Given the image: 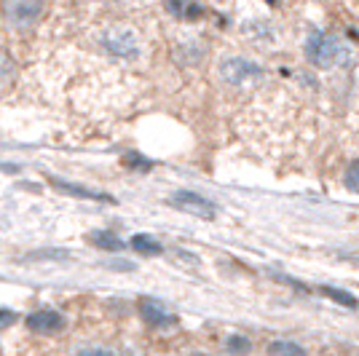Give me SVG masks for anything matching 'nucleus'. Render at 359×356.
<instances>
[{
    "mask_svg": "<svg viewBox=\"0 0 359 356\" xmlns=\"http://www.w3.org/2000/svg\"><path fill=\"white\" fill-rule=\"evenodd\" d=\"M322 292H325L327 297H335V300H338L341 306H357V297L348 295V292H344V289H335V287H325Z\"/></svg>",
    "mask_w": 359,
    "mask_h": 356,
    "instance_id": "ddd939ff",
    "label": "nucleus"
},
{
    "mask_svg": "<svg viewBox=\"0 0 359 356\" xmlns=\"http://www.w3.org/2000/svg\"><path fill=\"white\" fill-rule=\"evenodd\" d=\"M0 356H3V351H0Z\"/></svg>",
    "mask_w": 359,
    "mask_h": 356,
    "instance_id": "a211bd4d",
    "label": "nucleus"
},
{
    "mask_svg": "<svg viewBox=\"0 0 359 356\" xmlns=\"http://www.w3.org/2000/svg\"><path fill=\"white\" fill-rule=\"evenodd\" d=\"M132 247H135L137 252H142V254H158V252H161V244H158L156 238L145 236V233H140V236L132 238Z\"/></svg>",
    "mask_w": 359,
    "mask_h": 356,
    "instance_id": "9d476101",
    "label": "nucleus"
},
{
    "mask_svg": "<svg viewBox=\"0 0 359 356\" xmlns=\"http://www.w3.org/2000/svg\"><path fill=\"white\" fill-rule=\"evenodd\" d=\"M102 46H105L113 57L135 60L137 54H140V35L132 27H126V25H113L102 35Z\"/></svg>",
    "mask_w": 359,
    "mask_h": 356,
    "instance_id": "f03ea898",
    "label": "nucleus"
},
{
    "mask_svg": "<svg viewBox=\"0 0 359 356\" xmlns=\"http://www.w3.org/2000/svg\"><path fill=\"white\" fill-rule=\"evenodd\" d=\"M271 351L279 356H306V351L300 348L298 343H287V341H276L271 345Z\"/></svg>",
    "mask_w": 359,
    "mask_h": 356,
    "instance_id": "9b49d317",
    "label": "nucleus"
},
{
    "mask_svg": "<svg viewBox=\"0 0 359 356\" xmlns=\"http://www.w3.org/2000/svg\"><path fill=\"white\" fill-rule=\"evenodd\" d=\"M346 188H348L351 193L359 196V158L351 161V166L346 169Z\"/></svg>",
    "mask_w": 359,
    "mask_h": 356,
    "instance_id": "f8f14e48",
    "label": "nucleus"
},
{
    "mask_svg": "<svg viewBox=\"0 0 359 356\" xmlns=\"http://www.w3.org/2000/svg\"><path fill=\"white\" fill-rule=\"evenodd\" d=\"M14 322H16V313L0 311V327H8V324H14Z\"/></svg>",
    "mask_w": 359,
    "mask_h": 356,
    "instance_id": "f3484780",
    "label": "nucleus"
},
{
    "mask_svg": "<svg viewBox=\"0 0 359 356\" xmlns=\"http://www.w3.org/2000/svg\"><path fill=\"white\" fill-rule=\"evenodd\" d=\"M51 185H54V188H60L62 193L78 196V198H97V201H110V196L94 193V191H89V188H81V185H73V182H65V179L51 177Z\"/></svg>",
    "mask_w": 359,
    "mask_h": 356,
    "instance_id": "6e6552de",
    "label": "nucleus"
},
{
    "mask_svg": "<svg viewBox=\"0 0 359 356\" xmlns=\"http://www.w3.org/2000/svg\"><path fill=\"white\" fill-rule=\"evenodd\" d=\"M303 51H306V60L311 62L314 67H322V70H330V67H341L351 60V46L346 43L344 38L338 35H330V32L316 30L306 38L303 43Z\"/></svg>",
    "mask_w": 359,
    "mask_h": 356,
    "instance_id": "f257e3e1",
    "label": "nucleus"
},
{
    "mask_svg": "<svg viewBox=\"0 0 359 356\" xmlns=\"http://www.w3.org/2000/svg\"><path fill=\"white\" fill-rule=\"evenodd\" d=\"M220 78H223L228 86H236V89H244V86H255L260 78H263V70L250 60H241V57H231L220 64Z\"/></svg>",
    "mask_w": 359,
    "mask_h": 356,
    "instance_id": "7ed1b4c3",
    "label": "nucleus"
},
{
    "mask_svg": "<svg viewBox=\"0 0 359 356\" xmlns=\"http://www.w3.org/2000/svg\"><path fill=\"white\" fill-rule=\"evenodd\" d=\"M225 348H228V351H233V354H247L252 345H250L247 338H241V335H231L228 343H225Z\"/></svg>",
    "mask_w": 359,
    "mask_h": 356,
    "instance_id": "4468645a",
    "label": "nucleus"
},
{
    "mask_svg": "<svg viewBox=\"0 0 359 356\" xmlns=\"http://www.w3.org/2000/svg\"><path fill=\"white\" fill-rule=\"evenodd\" d=\"M140 313H142V319L153 327L177 324V316H172V313L166 311L161 303H156V300H142V303H140Z\"/></svg>",
    "mask_w": 359,
    "mask_h": 356,
    "instance_id": "423d86ee",
    "label": "nucleus"
},
{
    "mask_svg": "<svg viewBox=\"0 0 359 356\" xmlns=\"http://www.w3.org/2000/svg\"><path fill=\"white\" fill-rule=\"evenodd\" d=\"M3 11L8 16V22L14 27H27L32 22H38V16L43 14L41 3H27V0H16V3H6Z\"/></svg>",
    "mask_w": 359,
    "mask_h": 356,
    "instance_id": "39448f33",
    "label": "nucleus"
},
{
    "mask_svg": "<svg viewBox=\"0 0 359 356\" xmlns=\"http://www.w3.org/2000/svg\"><path fill=\"white\" fill-rule=\"evenodd\" d=\"M73 356H118V354L105 348V345H83V348H78Z\"/></svg>",
    "mask_w": 359,
    "mask_h": 356,
    "instance_id": "2eb2a0df",
    "label": "nucleus"
},
{
    "mask_svg": "<svg viewBox=\"0 0 359 356\" xmlns=\"http://www.w3.org/2000/svg\"><path fill=\"white\" fill-rule=\"evenodd\" d=\"M123 163H126V166H132V169H140V172H148L150 166H153V163L145 161L140 153H129V156L123 158Z\"/></svg>",
    "mask_w": 359,
    "mask_h": 356,
    "instance_id": "dca6fc26",
    "label": "nucleus"
},
{
    "mask_svg": "<svg viewBox=\"0 0 359 356\" xmlns=\"http://www.w3.org/2000/svg\"><path fill=\"white\" fill-rule=\"evenodd\" d=\"M27 327L35 329V332H43V335H51V332H60L65 327V316L57 311H38L27 316Z\"/></svg>",
    "mask_w": 359,
    "mask_h": 356,
    "instance_id": "0eeeda50",
    "label": "nucleus"
},
{
    "mask_svg": "<svg viewBox=\"0 0 359 356\" xmlns=\"http://www.w3.org/2000/svg\"><path fill=\"white\" fill-rule=\"evenodd\" d=\"M89 241L94 247H100V249H107V252L123 249V241L118 236H113V233H107V231H94V233H89Z\"/></svg>",
    "mask_w": 359,
    "mask_h": 356,
    "instance_id": "1a4fd4ad",
    "label": "nucleus"
},
{
    "mask_svg": "<svg viewBox=\"0 0 359 356\" xmlns=\"http://www.w3.org/2000/svg\"><path fill=\"white\" fill-rule=\"evenodd\" d=\"M169 204L185 214H194V217H204V220H212L217 214V207L212 204L210 198L198 193H191V191H177V193L169 198Z\"/></svg>",
    "mask_w": 359,
    "mask_h": 356,
    "instance_id": "20e7f679",
    "label": "nucleus"
}]
</instances>
